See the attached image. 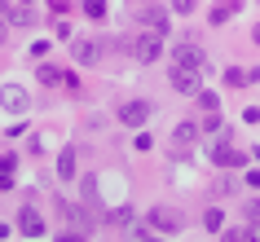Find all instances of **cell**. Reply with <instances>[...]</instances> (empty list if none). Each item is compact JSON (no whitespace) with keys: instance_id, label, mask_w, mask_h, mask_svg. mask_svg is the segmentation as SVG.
Wrapping results in <instances>:
<instances>
[{"instance_id":"obj_2","label":"cell","mask_w":260,"mask_h":242,"mask_svg":"<svg viewBox=\"0 0 260 242\" xmlns=\"http://www.w3.org/2000/svg\"><path fill=\"white\" fill-rule=\"evenodd\" d=\"M168 84H172L177 93L194 97V93H199V71H190V66H181V62H172V66H168Z\"/></svg>"},{"instance_id":"obj_24","label":"cell","mask_w":260,"mask_h":242,"mask_svg":"<svg viewBox=\"0 0 260 242\" xmlns=\"http://www.w3.org/2000/svg\"><path fill=\"white\" fill-rule=\"evenodd\" d=\"M247 185H251V189H260V172H256V167L247 172Z\"/></svg>"},{"instance_id":"obj_18","label":"cell","mask_w":260,"mask_h":242,"mask_svg":"<svg viewBox=\"0 0 260 242\" xmlns=\"http://www.w3.org/2000/svg\"><path fill=\"white\" fill-rule=\"evenodd\" d=\"M194 97H199V110H203V115L220 106V97H216V93H194Z\"/></svg>"},{"instance_id":"obj_9","label":"cell","mask_w":260,"mask_h":242,"mask_svg":"<svg viewBox=\"0 0 260 242\" xmlns=\"http://www.w3.org/2000/svg\"><path fill=\"white\" fill-rule=\"evenodd\" d=\"M36 80L44 84V88H57V84H67L71 75L62 66H57V62H40V66H36Z\"/></svg>"},{"instance_id":"obj_10","label":"cell","mask_w":260,"mask_h":242,"mask_svg":"<svg viewBox=\"0 0 260 242\" xmlns=\"http://www.w3.org/2000/svg\"><path fill=\"white\" fill-rule=\"evenodd\" d=\"M71 53H75V62H80V66H97L102 44H97V40H75V49H71Z\"/></svg>"},{"instance_id":"obj_6","label":"cell","mask_w":260,"mask_h":242,"mask_svg":"<svg viewBox=\"0 0 260 242\" xmlns=\"http://www.w3.org/2000/svg\"><path fill=\"white\" fill-rule=\"evenodd\" d=\"M172 62H181V66H190V71H203V66H207L203 49H199V44H194V40L177 44V53H172Z\"/></svg>"},{"instance_id":"obj_21","label":"cell","mask_w":260,"mask_h":242,"mask_svg":"<svg viewBox=\"0 0 260 242\" xmlns=\"http://www.w3.org/2000/svg\"><path fill=\"white\" fill-rule=\"evenodd\" d=\"M172 9L177 14H194V0H172Z\"/></svg>"},{"instance_id":"obj_19","label":"cell","mask_w":260,"mask_h":242,"mask_svg":"<svg viewBox=\"0 0 260 242\" xmlns=\"http://www.w3.org/2000/svg\"><path fill=\"white\" fill-rule=\"evenodd\" d=\"M84 9H88L93 18H102V14H106V0H84Z\"/></svg>"},{"instance_id":"obj_11","label":"cell","mask_w":260,"mask_h":242,"mask_svg":"<svg viewBox=\"0 0 260 242\" xmlns=\"http://www.w3.org/2000/svg\"><path fill=\"white\" fill-rule=\"evenodd\" d=\"M172 141H177V154L185 146H194L199 141V123H177V132H172Z\"/></svg>"},{"instance_id":"obj_25","label":"cell","mask_w":260,"mask_h":242,"mask_svg":"<svg viewBox=\"0 0 260 242\" xmlns=\"http://www.w3.org/2000/svg\"><path fill=\"white\" fill-rule=\"evenodd\" d=\"M251 238H260V220H256V229H251Z\"/></svg>"},{"instance_id":"obj_12","label":"cell","mask_w":260,"mask_h":242,"mask_svg":"<svg viewBox=\"0 0 260 242\" xmlns=\"http://www.w3.org/2000/svg\"><path fill=\"white\" fill-rule=\"evenodd\" d=\"M141 22H146V31L168 36V14H164V9H141Z\"/></svg>"},{"instance_id":"obj_17","label":"cell","mask_w":260,"mask_h":242,"mask_svg":"<svg viewBox=\"0 0 260 242\" xmlns=\"http://www.w3.org/2000/svg\"><path fill=\"white\" fill-rule=\"evenodd\" d=\"M234 9H238V5H216V9H212V27L230 22V18H234Z\"/></svg>"},{"instance_id":"obj_16","label":"cell","mask_w":260,"mask_h":242,"mask_svg":"<svg viewBox=\"0 0 260 242\" xmlns=\"http://www.w3.org/2000/svg\"><path fill=\"white\" fill-rule=\"evenodd\" d=\"M199 132H207V136H212V132H220V115H216V110H207L203 119H199Z\"/></svg>"},{"instance_id":"obj_1","label":"cell","mask_w":260,"mask_h":242,"mask_svg":"<svg viewBox=\"0 0 260 242\" xmlns=\"http://www.w3.org/2000/svg\"><path fill=\"white\" fill-rule=\"evenodd\" d=\"M159 53H164V36L159 31H146V36L133 40V57L137 62H159Z\"/></svg>"},{"instance_id":"obj_4","label":"cell","mask_w":260,"mask_h":242,"mask_svg":"<svg viewBox=\"0 0 260 242\" xmlns=\"http://www.w3.org/2000/svg\"><path fill=\"white\" fill-rule=\"evenodd\" d=\"M207 154H212V163H220V167H243V163H247V154L238 146H230V141H212Z\"/></svg>"},{"instance_id":"obj_8","label":"cell","mask_w":260,"mask_h":242,"mask_svg":"<svg viewBox=\"0 0 260 242\" xmlns=\"http://www.w3.org/2000/svg\"><path fill=\"white\" fill-rule=\"evenodd\" d=\"M18 233H22V238H44V220H40L36 207H22V212H18Z\"/></svg>"},{"instance_id":"obj_7","label":"cell","mask_w":260,"mask_h":242,"mask_svg":"<svg viewBox=\"0 0 260 242\" xmlns=\"http://www.w3.org/2000/svg\"><path fill=\"white\" fill-rule=\"evenodd\" d=\"M181 212H172V207H154L150 212V229H164V233H181Z\"/></svg>"},{"instance_id":"obj_15","label":"cell","mask_w":260,"mask_h":242,"mask_svg":"<svg viewBox=\"0 0 260 242\" xmlns=\"http://www.w3.org/2000/svg\"><path fill=\"white\" fill-rule=\"evenodd\" d=\"M203 229L220 233V229H225V212H220V207H207V212H203Z\"/></svg>"},{"instance_id":"obj_3","label":"cell","mask_w":260,"mask_h":242,"mask_svg":"<svg viewBox=\"0 0 260 242\" xmlns=\"http://www.w3.org/2000/svg\"><path fill=\"white\" fill-rule=\"evenodd\" d=\"M27 106H31V97H27L22 84H5V88H0V110H9V115H27Z\"/></svg>"},{"instance_id":"obj_22","label":"cell","mask_w":260,"mask_h":242,"mask_svg":"<svg viewBox=\"0 0 260 242\" xmlns=\"http://www.w3.org/2000/svg\"><path fill=\"white\" fill-rule=\"evenodd\" d=\"M5 27H9V9H5V0H0V40H5Z\"/></svg>"},{"instance_id":"obj_20","label":"cell","mask_w":260,"mask_h":242,"mask_svg":"<svg viewBox=\"0 0 260 242\" xmlns=\"http://www.w3.org/2000/svg\"><path fill=\"white\" fill-rule=\"evenodd\" d=\"M53 36L57 40H71V22H53Z\"/></svg>"},{"instance_id":"obj_14","label":"cell","mask_w":260,"mask_h":242,"mask_svg":"<svg viewBox=\"0 0 260 242\" xmlns=\"http://www.w3.org/2000/svg\"><path fill=\"white\" fill-rule=\"evenodd\" d=\"M106 220H110L115 229H133V207H110Z\"/></svg>"},{"instance_id":"obj_13","label":"cell","mask_w":260,"mask_h":242,"mask_svg":"<svg viewBox=\"0 0 260 242\" xmlns=\"http://www.w3.org/2000/svg\"><path fill=\"white\" fill-rule=\"evenodd\" d=\"M57 176H62V181H71V176H75V150H62V154H57Z\"/></svg>"},{"instance_id":"obj_26","label":"cell","mask_w":260,"mask_h":242,"mask_svg":"<svg viewBox=\"0 0 260 242\" xmlns=\"http://www.w3.org/2000/svg\"><path fill=\"white\" fill-rule=\"evenodd\" d=\"M251 40H256V44H260V27H256V31H251Z\"/></svg>"},{"instance_id":"obj_5","label":"cell","mask_w":260,"mask_h":242,"mask_svg":"<svg viewBox=\"0 0 260 242\" xmlns=\"http://www.w3.org/2000/svg\"><path fill=\"white\" fill-rule=\"evenodd\" d=\"M150 101H141V97H137V101H123V106H119V123H123V128H141V123H146V119H150Z\"/></svg>"},{"instance_id":"obj_23","label":"cell","mask_w":260,"mask_h":242,"mask_svg":"<svg viewBox=\"0 0 260 242\" xmlns=\"http://www.w3.org/2000/svg\"><path fill=\"white\" fill-rule=\"evenodd\" d=\"M247 216H251V220H260V198H251V202H247Z\"/></svg>"}]
</instances>
